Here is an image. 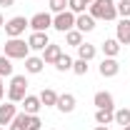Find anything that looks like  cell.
Returning <instances> with one entry per match:
<instances>
[{
	"mask_svg": "<svg viewBox=\"0 0 130 130\" xmlns=\"http://www.w3.org/2000/svg\"><path fill=\"white\" fill-rule=\"evenodd\" d=\"M88 70H90V65H88V60H73V73L75 75H88Z\"/></svg>",
	"mask_w": 130,
	"mask_h": 130,
	"instance_id": "26",
	"label": "cell"
},
{
	"mask_svg": "<svg viewBox=\"0 0 130 130\" xmlns=\"http://www.w3.org/2000/svg\"><path fill=\"white\" fill-rule=\"evenodd\" d=\"M115 123L123 125V128L130 125V108H118V110H115Z\"/></svg>",
	"mask_w": 130,
	"mask_h": 130,
	"instance_id": "25",
	"label": "cell"
},
{
	"mask_svg": "<svg viewBox=\"0 0 130 130\" xmlns=\"http://www.w3.org/2000/svg\"><path fill=\"white\" fill-rule=\"evenodd\" d=\"M50 10L58 15V13H63V10H68V0H50Z\"/></svg>",
	"mask_w": 130,
	"mask_h": 130,
	"instance_id": "29",
	"label": "cell"
},
{
	"mask_svg": "<svg viewBox=\"0 0 130 130\" xmlns=\"http://www.w3.org/2000/svg\"><path fill=\"white\" fill-rule=\"evenodd\" d=\"M43 128V120L38 115H28V130H40Z\"/></svg>",
	"mask_w": 130,
	"mask_h": 130,
	"instance_id": "30",
	"label": "cell"
},
{
	"mask_svg": "<svg viewBox=\"0 0 130 130\" xmlns=\"http://www.w3.org/2000/svg\"><path fill=\"white\" fill-rule=\"evenodd\" d=\"M95 123L98 125H110V123H115V110H95Z\"/></svg>",
	"mask_w": 130,
	"mask_h": 130,
	"instance_id": "20",
	"label": "cell"
},
{
	"mask_svg": "<svg viewBox=\"0 0 130 130\" xmlns=\"http://www.w3.org/2000/svg\"><path fill=\"white\" fill-rule=\"evenodd\" d=\"M28 45H30V50H45L50 45L48 32H32L30 38H28Z\"/></svg>",
	"mask_w": 130,
	"mask_h": 130,
	"instance_id": "13",
	"label": "cell"
},
{
	"mask_svg": "<svg viewBox=\"0 0 130 130\" xmlns=\"http://www.w3.org/2000/svg\"><path fill=\"white\" fill-rule=\"evenodd\" d=\"M103 53H105V58H118V53H120V43H118L115 38L103 40Z\"/></svg>",
	"mask_w": 130,
	"mask_h": 130,
	"instance_id": "19",
	"label": "cell"
},
{
	"mask_svg": "<svg viewBox=\"0 0 130 130\" xmlns=\"http://www.w3.org/2000/svg\"><path fill=\"white\" fill-rule=\"evenodd\" d=\"M83 3H85V5H93V3H95V0H83Z\"/></svg>",
	"mask_w": 130,
	"mask_h": 130,
	"instance_id": "34",
	"label": "cell"
},
{
	"mask_svg": "<svg viewBox=\"0 0 130 130\" xmlns=\"http://www.w3.org/2000/svg\"><path fill=\"white\" fill-rule=\"evenodd\" d=\"M8 130H28V113H18Z\"/></svg>",
	"mask_w": 130,
	"mask_h": 130,
	"instance_id": "22",
	"label": "cell"
},
{
	"mask_svg": "<svg viewBox=\"0 0 130 130\" xmlns=\"http://www.w3.org/2000/svg\"><path fill=\"white\" fill-rule=\"evenodd\" d=\"M75 105H78V100H75V95H73V93H63V95H58V105H55V108H58V110H60V113H73V110H75Z\"/></svg>",
	"mask_w": 130,
	"mask_h": 130,
	"instance_id": "10",
	"label": "cell"
},
{
	"mask_svg": "<svg viewBox=\"0 0 130 130\" xmlns=\"http://www.w3.org/2000/svg\"><path fill=\"white\" fill-rule=\"evenodd\" d=\"M93 103H95L98 110H115V100L110 93H105V90H100V93H95L93 95Z\"/></svg>",
	"mask_w": 130,
	"mask_h": 130,
	"instance_id": "9",
	"label": "cell"
},
{
	"mask_svg": "<svg viewBox=\"0 0 130 130\" xmlns=\"http://www.w3.org/2000/svg\"><path fill=\"white\" fill-rule=\"evenodd\" d=\"M5 35L8 38H20L23 32H25V28H30V20L25 15H15V18H10V20H5Z\"/></svg>",
	"mask_w": 130,
	"mask_h": 130,
	"instance_id": "4",
	"label": "cell"
},
{
	"mask_svg": "<svg viewBox=\"0 0 130 130\" xmlns=\"http://www.w3.org/2000/svg\"><path fill=\"white\" fill-rule=\"evenodd\" d=\"M5 98V83H3V78H0V100Z\"/></svg>",
	"mask_w": 130,
	"mask_h": 130,
	"instance_id": "32",
	"label": "cell"
},
{
	"mask_svg": "<svg viewBox=\"0 0 130 130\" xmlns=\"http://www.w3.org/2000/svg\"><path fill=\"white\" fill-rule=\"evenodd\" d=\"M115 10H118V15H120V18H130V0H120V3H115Z\"/></svg>",
	"mask_w": 130,
	"mask_h": 130,
	"instance_id": "27",
	"label": "cell"
},
{
	"mask_svg": "<svg viewBox=\"0 0 130 130\" xmlns=\"http://www.w3.org/2000/svg\"><path fill=\"white\" fill-rule=\"evenodd\" d=\"M3 55H8L10 60H25V58L30 55V45H28L23 38H8Z\"/></svg>",
	"mask_w": 130,
	"mask_h": 130,
	"instance_id": "2",
	"label": "cell"
},
{
	"mask_svg": "<svg viewBox=\"0 0 130 130\" xmlns=\"http://www.w3.org/2000/svg\"><path fill=\"white\" fill-rule=\"evenodd\" d=\"M15 0H0V8H13Z\"/></svg>",
	"mask_w": 130,
	"mask_h": 130,
	"instance_id": "31",
	"label": "cell"
},
{
	"mask_svg": "<svg viewBox=\"0 0 130 130\" xmlns=\"http://www.w3.org/2000/svg\"><path fill=\"white\" fill-rule=\"evenodd\" d=\"M60 55H63V48H60L58 43H50L48 48L43 50V60H45V65H55Z\"/></svg>",
	"mask_w": 130,
	"mask_h": 130,
	"instance_id": "14",
	"label": "cell"
},
{
	"mask_svg": "<svg viewBox=\"0 0 130 130\" xmlns=\"http://www.w3.org/2000/svg\"><path fill=\"white\" fill-rule=\"evenodd\" d=\"M75 30H80V32L95 30V18L90 15V13H80V15H75Z\"/></svg>",
	"mask_w": 130,
	"mask_h": 130,
	"instance_id": "11",
	"label": "cell"
},
{
	"mask_svg": "<svg viewBox=\"0 0 130 130\" xmlns=\"http://www.w3.org/2000/svg\"><path fill=\"white\" fill-rule=\"evenodd\" d=\"M93 130H110V128H108V125H95Z\"/></svg>",
	"mask_w": 130,
	"mask_h": 130,
	"instance_id": "33",
	"label": "cell"
},
{
	"mask_svg": "<svg viewBox=\"0 0 130 130\" xmlns=\"http://www.w3.org/2000/svg\"><path fill=\"white\" fill-rule=\"evenodd\" d=\"M3 25H5V18H3V15H0V28H3Z\"/></svg>",
	"mask_w": 130,
	"mask_h": 130,
	"instance_id": "35",
	"label": "cell"
},
{
	"mask_svg": "<svg viewBox=\"0 0 130 130\" xmlns=\"http://www.w3.org/2000/svg\"><path fill=\"white\" fill-rule=\"evenodd\" d=\"M40 108H43V103H40V98H38V95H25V100H23V113L38 115V113H40Z\"/></svg>",
	"mask_w": 130,
	"mask_h": 130,
	"instance_id": "16",
	"label": "cell"
},
{
	"mask_svg": "<svg viewBox=\"0 0 130 130\" xmlns=\"http://www.w3.org/2000/svg\"><path fill=\"white\" fill-rule=\"evenodd\" d=\"M38 98H40V103H43L45 108H55V105H58V93H55L53 88H43Z\"/></svg>",
	"mask_w": 130,
	"mask_h": 130,
	"instance_id": "17",
	"label": "cell"
},
{
	"mask_svg": "<svg viewBox=\"0 0 130 130\" xmlns=\"http://www.w3.org/2000/svg\"><path fill=\"white\" fill-rule=\"evenodd\" d=\"M95 55H98V48L93 45V43H83V45H78V58H80V60H88V63H90Z\"/></svg>",
	"mask_w": 130,
	"mask_h": 130,
	"instance_id": "18",
	"label": "cell"
},
{
	"mask_svg": "<svg viewBox=\"0 0 130 130\" xmlns=\"http://www.w3.org/2000/svg\"><path fill=\"white\" fill-rule=\"evenodd\" d=\"M65 43H68V45H73V48L83 45V32L75 30V28H73V30H68V32H65Z\"/></svg>",
	"mask_w": 130,
	"mask_h": 130,
	"instance_id": "23",
	"label": "cell"
},
{
	"mask_svg": "<svg viewBox=\"0 0 130 130\" xmlns=\"http://www.w3.org/2000/svg\"><path fill=\"white\" fill-rule=\"evenodd\" d=\"M98 73L103 75V78H115L118 73H120V63L115 60V58H103V63L98 68Z\"/></svg>",
	"mask_w": 130,
	"mask_h": 130,
	"instance_id": "7",
	"label": "cell"
},
{
	"mask_svg": "<svg viewBox=\"0 0 130 130\" xmlns=\"http://www.w3.org/2000/svg\"><path fill=\"white\" fill-rule=\"evenodd\" d=\"M115 40L120 45H130V18H123L115 25Z\"/></svg>",
	"mask_w": 130,
	"mask_h": 130,
	"instance_id": "8",
	"label": "cell"
},
{
	"mask_svg": "<svg viewBox=\"0 0 130 130\" xmlns=\"http://www.w3.org/2000/svg\"><path fill=\"white\" fill-rule=\"evenodd\" d=\"M43 68H45V60L43 58H38V55H28L25 58V73L38 75V73H43Z\"/></svg>",
	"mask_w": 130,
	"mask_h": 130,
	"instance_id": "15",
	"label": "cell"
},
{
	"mask_svg": "<svg viewBox=\"0 0 130 130\" xmlns=\"http://www.w3.org/2000/svg\"><path fill=\"white\" fill-rule=\"evenodd\" d=\"M0 78H13V60L8 55H0Z\"/></svg>",
	"mask_w": 130,
	"mask_h": 130,
	"instance_id": "21",
	"label": "cell"
},
{
	"mask_svg": "<svg viewBox=\"0 0 130 130\" xmlns=\"http://www.w3.org/2000/svg\"><path fill=\"white\" fill-rule=\"evenodd\" d=\"M25 90H28V78H25V75H13V78H10V85H8V100L15 103V105L23 103L25 95H28Z\"/></svg>",
	"mask_w": 130,
	"mask_h": 130,
	"instance_id": "3",
	"label": "cell"
},
{
	"mask_svg": "<svg viewBox=\"0 0 130 130\" xmlns=\"http://www.w3.org/2000/svg\"><path fill=\"white\" fill-rule=\"evenodd\" d=\"M123 130H130V125H125V128H123Z\"/></svg>",
	"mask_w": 130,
	"mask_h": 130,
	"instance_id": "36",
	"label": "cell"
},
{
	"mask_svg": "<svg viewBox=\"0 0 130 130\" xmlns=\"http://www.w3.org/2000/svg\"><path fill=\"white\" fill-rule=\"evenodd\" d=\"M53 28L58 32H68L75 28V13H70V10H63V13H58V15H53Z\"/></svg>",
	"mask_w": 130,
	"mask_h": 130,
	"instance_id": "5",
	"label": "cell"
},
{
	"mask_svg": "<svg viewBox=\"0 0 130 130\" xmlns=\"http://www.w3.org/2000/svg\"><path fill=\"white\" fill-rule=\"evenodd\" d=\"M15 115H18V105L15 103H10V100L3 103V105H0V125H10Z\"/></svg>",
	"mask_w": 130,
	"mask_h": 130,
	"instance_id": "12",
	"label": "cell"
},
{
	"mask_svg": "<svg viewBox=\"0 0 130 130\" xmlns=\"http://www.w3.org/2000/svg\"><path fill=\"white\" fill-rule=\"evenodd\" d=\"M90 8V15L95 20H115L118 18V10H115V0H95Z\"/></svg>",
	"mask_w": 130,
	"mask_h": 130,
	"instance_id": "1",
	"label": "cell"
},
{
	"mask_svg": "<svg viewBox=\"0 0 130 130\" xmlns=\"http://www.w3.org/2000/svg\"><path fill=\"white\" fill-rule=\"evenodd\" d=\"M30 28L32 32H48L53 28V15L50 13H35L30 18Z\"/></svg>",
	"mask_w": 130,
	"mask_h": 130,
	"instance_id": "6",
	"label": "cell"
},
{
	"mask_svg": "<svg viewBox=\"0 0 130 130\" xmlns=\"http://www.w3.org/2000/svg\"><path fill=\"white\" fill-rule=\"evenodd\" d=\"M55 70H58V73H68V70H73V58L63 53V55L58 58V63H55Z\"/></svg>",
	"mask_w": 130,
	"mask_h": 130,
	"instance_id": "24",
	"label": "cell"
},
{
	"mask_svg": "<svg viewBox=\"0 0 130 130\" xmlns=\"http://www.w3.org/2000/svg\"><path fill=\"white\" fill-rule=\"evenodd\" d=\"M0 130H5V128H0Z\"/></svg>",
	"mask_w": 130,
	"mask_h": 130,
	"instance_id": "37",
	"label": "cell"
},
{
	"mask_svg": "<svg viewBox=\"0 0 130 130\" xmlns=\"http://www.w3.org/2000/svg\"><path fill=\"white\" fill-rule=\"evenodd\" d=\"M68 10L75 13V15H80V13H85V3L83 0H68Z\"/></svg>",
	"mask_w": 130,
	"mask_h": 130,
	"instance_id": "28",
	"label": "cell"
}]
</instances>
